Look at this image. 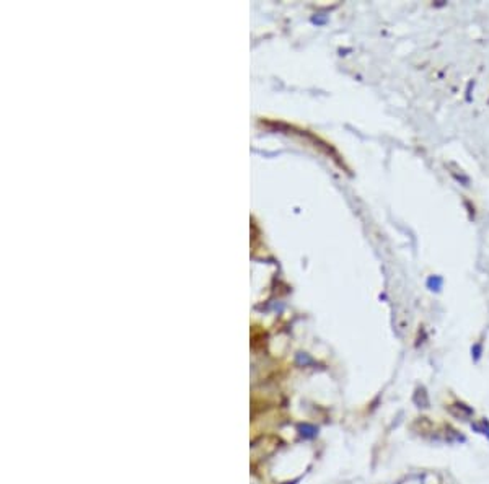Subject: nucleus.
Returning <instances> with one entry per match:
<instances>
[{
	"label": "nucleus",
	"instance_id": "nucleus-1",
	"mask_svg": "<svg viewBox=\"0 0 489 484\" xmlns=\"http://www.w3.org/2000/svg\"><path fill=\"white\" fill-rule=\"evenodd\" d=\"M486 435L489 437V427H487V430H486Z\"/></svg>",
	"mask_w": 489,
	"mask_h": 484
}]
</instances>
